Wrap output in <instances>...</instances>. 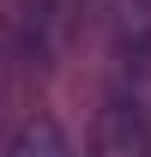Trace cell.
I'll return each mask as SVG.
<instances>
[{
  "instance_id": "1",
  "label": "cell",
  "mask_w": 151,
  "mask_h": 157,
  "mask_svg": "<svg viewBox=\"0 0 151 157\" xmlns=\"http://www.w3.org/2000/svg\"><path fill=\"white\" fill-rule=\"evenodd\" d=\"M91 145L103 157H145L151 151V127L139 115V103H109L103 121H97V133H91Z\"/></svg>"
},
{
  "instance_id": "2",
  "label": "cell",
  "mask_w": 151,
  "mask_h": 157,
  "mask_svg": "<svg viewBox=\"0 0 151 157\" xmlns=\"http://www.w3.org/2000/svg\"><path fill=\"white\" fill-rule=\"evenodd\" d=\"M6 151H12V157H67V151H73V139L60 133L48 115H30L18 133L6 139Z\"/></svg>"
}]
</instances>
